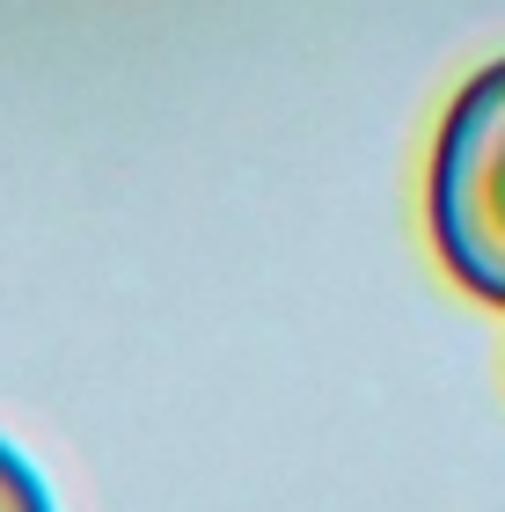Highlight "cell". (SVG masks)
Segmentation results:
<instances>
[{"label": "cell", "instance_id": "6da1fadb", "mask_svg": "<svg viewBox=\"0 0 505 512\" xmlns=\"http://www.w3.org/2000/svg\"><path fill=\"white\" fill-rule=\"evenodd\" d=\"M432 242L476 300L505 308V59L454 96L432 147Z\"/></svg>", "mask_w": 505, "mask_h": 512}, {"label": "cell", "instance_id": "7a4b0ae2", "mask_svg": "<svg viewBox=\"0 0 505 512\" xmlns=\"http://www.w3.org/2000/svg\"><path fill=\"white\" fill-rule=\"evenodd\" d=\"M0 512H52V491H44V476L8 447V439H0Z\"/></svg>", "mask_w": 505, "mask_h": 512}]
</instances>
